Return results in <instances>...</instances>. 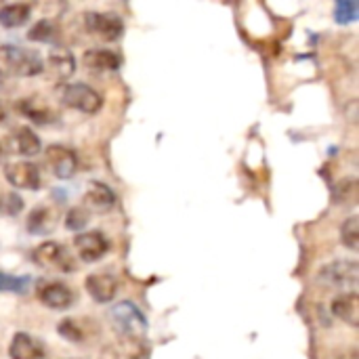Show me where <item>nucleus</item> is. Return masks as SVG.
Wrapping results in <instances>:
<instances>
[{"label":"nucleus","mask_w":359,"mask_h":359,"mask_svg":"<svg viewBox=\"0 0 359 359\" xmlns=\"http://www.w3.org/2000/svg\"><path fill=\"white\" fill-rule=\"evenodd\" d=\"M8 355L11 359H40L44 358V347L25 332H17L8 345Z\"/></svg>","instance_id":"nucleus-14"},{"label":"nucleus","mask_w":359,"mask_h":359,"mask_svg":"<svg viewBox=\"0 0 359 359\" xmlns=\"http://www.w3.org/2000/svg\"><path fill=\"white\" fill-rule=\"evenodd\" d=\"M46 61H48V67H50L53 76L59 78V80H67V78L76 72V59H74V55H72L69 50H65V48H55V50H50V55H48Z\"/></svg>","instance_id":"nucleus-16"},{"label":"nucleus","mask_w":359,"mask_h":359,"mask_svg":"<svg viewBox=\"0 0 359 359\" xmlns=\"http://www.w3.org/2000/svg\"><path fill=\"white\" fill-rule=\"evenodd\" d=\"M84 25L88 32L101 36L103 40H118L124 34V23L114 13H97L90 11L84 15Z\"/></svg>","instance_id":"nucleus-6"},{"label":"nucleus","mask_w":359,"mask_h":359,"mask_svg":"<svg viewBox=\"0 0 359 359\" xmlns=\"http://www.w3.org/2000/svg\"><path fill=\"white\" fill-rule=\"evenodd\" d=\"M29 286V278H17V276H8L0 271V292H25Z\"/></svg>","instance_id":"nucleus-24"},{"label":"nucleus","mask_w":359,"mask_h":359,"mask_svg":"<svg viewBox=\"0 0 359 359\" xmlns=\"http://www.w3.org/2000/svg\"><path fill=\"white\" fill-rule=\"evenodd\" d=\"M86 223H88V210L86 208L76 206L65 215V227L69 231H80L82 227H86Z\"/></svg>","instance_id":"nucleus-25"},{"label":"nucleus","mask_w":359,"mask_h":359,"mask_svg":"<svg viewBox=\"0 0 359 359\" xmlns=\"http://www.w3.org/2000/svg\"><path fill=\"white\" fill-rule=\"evenodd\" d=\"M337 202L343 204V202H351L355 198V179H345L343 183H339L337 187Z\"/></svg>","instance_id":"nucleus-27"},{"label":"nucleus","mask_w":359,"mask_h":359,"mask_svg":"<svg viewBox=\"0 0 359 359\" xmlns=\"http://www.w3.org/2000/svg\"><path fill=\"white\" fill-rule=\"evenodd\" d=\"M84 206L93 212H109L116 206V194L99 181H93L84 194Z\"/></svg>","instance_id":"nucleus-11"},{"label":"nucleus","mask_w":359,"mask_h":359,"mask_svg":"<svg viewBox=\"0 0 359 359\" xmlns=\"http://www.w3.org/2000/svg\"><path fill=\"white\" fill-rule=\"evenodd\" d=\"M82 61L90 72L103 74V72L118 69L120 63H122V57L118 53H114V50H107V48H90V50L84 53Z\"/></svg>","instance_id":"nucleus-12"},{"label":"nucleus","mask_w":359,"mask_h":359,"mask_svg":"<svg viewBox=\"0 0 359 359\" xmlns=\"http://www.w3.org/2000/svg\"><path fill=\"white\" fill-rule=\"evenodd\" d=\"M74 248L84 263H97L109 250V242L101 231H86L74 238Z\"/></svg>","instance_id":"nucleus-7"},{"label":"nucleus","mask_w":359,"mask_h":359,"mask_svg":"<svg viewBox=\"0 0 359 359\" xmlns=\"http://www.w3.org/2000/svg\"><path fill=\"white\" fill-rule=\"evenodd\" d=\"M59 332L65 341H72V343H80L84 341V332L80 330V326L74 322V320H63L59 324Z\"/></svg>","instance_id":"nucleus-26"},{"label":"nucleus","mask_w":359,"mask_h":359,"mask_svg":"<svg viewBox=\"0 0 359 359\" xmlns=\"http://www.w3.org/2000/svg\"><path fill=\"white\" fill-rule=\"evenodd\" d=\"M341 242L349 248V250H358L359 248V219L358 217H349L343 227H341Z\"/></svg>","instance_id":"nucleus-21"},{"label":"nucleus","mask_w":359,"mask_h":359,"mask_svg":"<svg viewBox=\"0 0 359 359\" xmlns=\"http://www.w3.org/2000/svg\"><path fill=\"white\" fill-rule=\"evenodd\" d=\"M332 313L347 322L349 326H358L359 320V299L355 292H343L332 301Z\"/></svg>","instance_id":"nucleus-15"},{"label":"nucleus","mask_w":359,"mask_h":359,"mask_svg":"<svg viewBox=\"0 0 359 359\" xmlns=\"http://www.w3.org/2000/svg\"><path fill=\"white\" fill-rule=\"evenodd\" d=\"M86 290L97 303H111L118 292V282L107 273H93L86 278Z\"/></svg>","instance_id":"nucleus-13"},{"label":"nucleus","mask_w":359,"mask_h":359,"mask_svg":"<svg viewBox=\"0 0 359 359\" xmlns=\"http://www.w3.org/2000/svg\"><path fill=\"white\" fill-rule=\"evenodd\" d=\"M358 13L359 6L358 2H353V0H339L337 6H334V17H337L339 23H351V21H355L358 19Z\"/></svg>","instance_id":"nucleus-23"},{"label":"nucleus","mask_w":359,"mask_h":359,"mask_svg":"<svg viewBox=\"0 0 359 359\" xmlns=\"http://www.w3.org/2000/svg\"><path fill=\"white\" fill-rule=\"evenodd\" d=\"M4 177L17 189H27V191L38 189L40 187V181H42L38 166L32 164V162H11V164H6Z\"/></svg>","instance_id":"nucleus-8"},{"label":"nucleus","mask_w":359,"mask_h":359,"mask_svg":"<svg viewBox=\"0 0 359 359\" xmlns=\"http://www.w3.org/2000/svg\"><path fill=\"white\" fill-rule=\"evenodd\" d=\"M109 316H111L114 328L122 337L133 339V341L145 337V332H147V320H145V316L141 313V309L135 303L122 301V303H118V305L111 307V313Z\"/></svg>","instance_id":"nucleus-2"},{"label":"nucleus","mask_w":359,"mask_h":359,"mask_svg":"<svg viewBox=\"0 0 359 359\" xmlns=\"http://www.w3.org/2000/svg\"><path fill=\"white\" fill-rule=\"evenodd\" d=\"M55 36H57V27H55V23L48 21V19L38 21V23H36L34 27H29V32H27V38L34 40V42H50V40H55Z\"/></svg>","instance_id":"nucleus-22"},{"label":"nucleus","mask_w":359,"mask_h":359,"mask_svg":"<svg viewBox=\"0 0 359 359\" xmlns=\"http://www.w3.org/2000/svg\"><path fill=\"white\" fill-rule=\"evenodd\" d=\"M13 143H15L17 154H21V156H36V154H40V139L27 126H21V128L15 130Z\"/></svg>","instance_id":"nucleus-19"},{"label":"nucleus","mask_w":359,"mask_h":359,"mask_svg":"<svg viewBox=\"0 0 359 359\" xmlns=\"http://www.w3.org/2000/svg\"><path fill=\"white\" fill-rule=\"evenodd\" d=\"M343 359H358V355H355V353H351L349 358H343Z\"/></svg>","instance_id":"nucleus-30"},{"label":"nucleus","mask_w":359,"mask_h":359,"mask_svg":"<svg viewBox=\"0 0 359 359\" xmlns=\"http://www.w3.org/2000/svg\"><path fill=\"white\" fill-rule=\"evenodd\" d=\"M74 292L61 284V282H50V284H44L38 288V301L48 307V309H55V311H65L74 305Z\"/></svg>","instance_id":"nucleus-10"},{"label":"nucleus","mask_w":359,"mask_h":359,"mask_svg":"<svg viewBox=\"0 0 359 359\" xmlns=\"http://www.w3.org/2000/svg\"><path fill=\"white\" fill-rule=\"evenodd\" d=\"M29 4H4L0 6V25L2 27H19L29 19Z\"/></svg>","instance_id":"nucleus-18"},{"label":"nucleus","mask_w":359,"mask_h":359,"mask_svg":"<svg viewBox=\"0 0 359 359\" xmlns=\"http://www.w3.org/2000/svg\"><path fill=\"white\" fill-rule=\"evenodd\" d=\"M44 69V61L36 50L19 48L13 44H0V76L29 78Z\"/></svg>","instance_id":"nucleus-1"},{"label":"nucleus","mask_w":359,"mask_h":359,"mask_svg":"<svg viewBox=\"0 0 359 359\" xmlns=\"http://www.w3.org/2000/svg\"><path fill=\"white\" fill-rule=\"evenodd\" d=\"M19 111H23L27 118H32V120L38 122V124H48V122L55 120V114H53L50 109L38 107L32 99H23V101L19 103Z\"/></svg>","instance_id":"nucleus-20"},{"label":"nucleus","mask_w":359,"mask_h":359,"mask_svg":"<svg viewBox=\"0 0 359 359\" xmlns=\"http://www.w3.org/2000/svg\"><path fill=\"white\" fill-rule=\"evenodd\" d=\"M318 280L328 286V288H341L347 292H355V286L359 282V265L358 261H334L322 267Z\"/></svg>","instance_id":"nucleus-3"},{"label":"nucleus","mask_w":359,"mask_h":359,"mask_svg":"<svg viewBox=\"0 0 359 359\" xmlns=\"http://www.w3.org/2000/svg\"><path fill=\"white\" fill-rule=\"evenodd\" d=\"M46 164L50 166L53 175L57 179H72L78 170V158L72 149L63 145H50L46 147Z\"/></svg>","instance_id":"nucleus-9"},{"label":"nucleus","mask_w":359,"mask_h":359,"mask_svg":"<svg viewBox=\"0 0 359 359\" xmlns=\"http://www.w3.org/2000/svg\"><path fill=\"white\" fill-rule=\"evenodd\" d=\"M34 263L50 269V271H61V273H72L76 271V261L74 255L59 242H42L34 255H32Z\"/></svg>","instance_id":"nucleus-4"},{"label":"nucleus","mask_w":359,"mask_h":359,"mask_svg":"<svg viewBox=\"0 0 359 359\" xmlns=\"http://www.w3.org/2000/svg\"><path fill=\"white\" fill-rule=\"evenodd\" d=\"M21 206H23V202H21V198L17 196V194H6L4 198H2V210L6 212V215H17L19 210H21Z\"/></svg>","instance_id":"nucleus-28"},{"label":"nucleus","mask_w":359,"mask_h":359,"mask_svg":"<svg viewBox=\"0 0 359 359\" xmlns=\"http://www.w3.org/2000/svg\"><path fill=\"white\" fill-rule=\"evenodd\" d=\"M61 101H63L67 107H74V109L84 111V114H97V111L101 109V105H103L101 95H99L95 88L82 84V82H78V84H67V86L63 88Z\"/></svg>","instance_id":"nucleus-5"},{"label":"nucleus","mask_w":359,"mask_h":359,"mask_svg":"<svg viewBox=\"0 0 359 359\" xmlns=\"http://www.w3.org/2000/svg\"><path fill=\"white\" fill-rule=\"evenodd\" d=\"M55 212L46 206H40V208H34L25 221V227L29 233H36V236H42V233H48L53 231L55 227Z\"/></svg>","instance_id":"nucleus-17"},{"label":"nucleus","mask_w":359,"mask_h":359,"mask_svg":"<svg viewBox=\"0 0 359 359\" xmlns=\"http://www.w3.org/2000/svg\"><path fill=\"white\" fill-rule=\"evenodd\" d=\"M4 120V109H2V105H0V122Z\"/></svg>","instance_id":"nucleus-29"}]
</instances>
